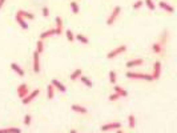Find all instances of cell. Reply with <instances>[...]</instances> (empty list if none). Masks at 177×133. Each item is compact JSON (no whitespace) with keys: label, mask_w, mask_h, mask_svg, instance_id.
Listing matches in <instances>:
<instances>
[{"label":"cell","mask_w":177,"mask_h":133,"mask_svg":"<svg viewBox=\"0 0 177 133\" xmlns=\"http://www.w3.org/2000/svg\"><path fill=\"white\" fill-rule=\"evenodd\" d=\"M127 76L128 79L131 80H145V81H153V77L152 75H147V73H140V72H127Z\"/></svg>","instance_id":"6da1fadb"},{"label":"cell","mask_w":177,"mask_h":133,"mask_svg":"<svg viewBox=\"0 0 177 133\" xmlns=\"http://www.w3.org/2000/svg\"><path fill=\"white\" fill-rule=\"evenodd\" d=\"M120 13H121V7H120V5H116V7L113 8L112 13L109 15V18L107 19V25H112L113 23L116 21V19L119 18Z\"/></svg>","instance_id":"7a4b0ae2"},{"label":"cell","mask_w":177,"mask_h":133,"mask_svg":"<svg viewBox=\"0 0 177 133\" xmlns=\"http://www.w3.org/2000/svg\"><path fill=\"white\" fill-rule=\"evenodd\" d=\"M121 128V124L119 121H113V123L109 124H105V125H101V131L103 132H109V131H117V129Z\"/></svg>","instance_id":"3957f363"},{"label":"cell","mask_w":177,"mask_h":133,"mask_svg":"<svg viewBox=\"0 0 177 133\" xmlns=\"http://www.w3.org/2000/svg\"><path fill=\"white\" fill-rule=\"evenodd\" d=\"M125 51H127V45H119L117 48L112 49L109 53H108V55H107V57L111 60V59H113V57H116V56L121 55V53H122V52H125Z\"/></svg>","instance_id":"277c9868"},{"label":"cell","mask_w":177,"mask_h":133,"mask_svg":"<svg viewBox=\"0 0 177 133\" xmlns=\"http://www.w3.org/2000/svg\"><path fill=\"white\" fill-rule=\"evenodd\" d=\"M39 95H40V90H39V89H35V90H32V92H31V93H28V95L25 96L24 98H23V104H24V105H27V104L32 103V101L35 100V98L38 97Z\"/></svg>","instance_id":"5b68a950"},{"label":"cell","mask_w":177,"mask_h":133,"mask_svg":"<svg viewBox=\"0 0 177 133\" xmlns=\"http://www.w3.org/2000/svg\"><path fill=\"white\" fill-rule=\"evenodd\" d=\"M160 76H161V61H156V63L153 64L152 77H153V80H159Z\"/></svg>","instance_id":"8992f818"},{"label":"cell","mask_w":177,"mask_h":133,"mask_svg":"<svg viewBox=\"0 0 177 133\" xmlns=\"http://www.w3.org/2000/svg\"><path fill=\"white\" fill-rule=\"evenodd\" d=\"M27 95H28V85L25 83L20 84V85L18 87V96L20 98H24Z\"/></svg>","instance_id":"52a82bcc"},{"label":"cell","mask_w":177,"mask_h":133,"mask_svg":"<svg viewBox=\"0 0 177 133\" xmlns=\"http://www.w3.org/2000/svg\"><path fill=\"white\" fill-rule=\"evenodd\" d=\"M33 72L39 73L40 72V59H39V53L33 52Z\"/></svg>","instance_id":"ba28073f"},{"label":"cell","mask_w":177,"mask_h":133,"mask_svg":"<svg viewBox=\"0 0 177 133\" xmlns=\"http://www.w3.org/2000/svg\"><path fill=\"white\" fill-rule=\"evenodd\" d=\"M152 51L155 53H160V55H164V52H165V47L164 45H161L159 43V41H156V43H153L152 45Z\"/></svg>","instance_id":"9c48e42d"},{"label":"cell","mask_w":177,"mask_h":133,"mask_svg":"<svg viewBox=\"0 0 177 133\" xmlns=\"http://www.w3.org/2000/svg\"><path fill=\"white\" fill-rule=\"evenodd\" d=\"M144 64V60L142 59H133V60H129L125 65H127V68H133V67H140Z\"/></svg>","instance_id":"30bf717a"},{"label":"cell","mask_w":177,"mask_h":133,"mask_svg":"<svg viewBox=\"0 0 177 133\" xmlns=\"http://www.w3.org/2000/svg\"><path fill=\"white\" fill-rule=\"evenodd\" d=\"M169 40V31H167V29H164L162 31V33L160 35V40H159V43L161 44V45H167V41Z\"/></svg>","instance_id":"8fae6325"},{"label":"cell","mask_w":177,"mask_h":133,"mask_svg":"<svg viewBox=\"0 0 177 133\" xmlns=\"http://www.w3.org/2000/svg\"><path fill=\"white\" fill-rule=\"evenodd\" d=\"M159 5H160V8H161V10L167 11L168 13H173V12H175V8H173L170 4H168L167 1H159Z\"/></svg>","instance_id":"7c38bea8"},{"label":"cell","mask_w":177,"mask_h":133,"mask_svg":"<svg viewBox=\"0 0 177 133\" xmlns=\"http://www.w3.org/2000/svg\"><path fill=\"white\" fill-rule=\"evenodd\" d=\"M51 84L53 85V88H58V89L60 90V92H63V93L67 92V88H65V85H64L63 83H60L59 80H56V79H53L52 83H51Z\"/></svg>","instance_id":"4fadbf2b"},{"label":"cell","mask_w":177,"mask_h":133,"mask_svg":"<svg viewBox=\"0 0 177 133\" xmlns=\"http://www.w3.org/2000/svg\"><path fill=\"white\" fill-rule=\"evenodd\" d=\"M71 109H72L73 112L81 113V115H85V113H88V109L85 108V107H81V105H79V104H73V105L71 107Z\"/></svg>","instance_id":"5bb4252c"},{"label":"cell","mask_w":177,"mask_h":133,"mask_svg":"<svg viewBox=\"0 0 177 133\" xmlns=\"http://www.w3.org/2000/svg\"><path fill=\"white\" fill-rule=\"evenodd\" d=\"M53 35H58V32H56L55 28H52V29H48V31H44V32L40 35V40H44V39L49 37V36H53Z\"/></svg>","instance_id":"9a60e30c"},{"label":"cell","mask_w":177,"mask_h":133,"mask_svg":"<svg viewBox=\"0 0 177 133\" xmlns=\"http://www.w3.org/2000/svg\"><path fill=\"white\" fill-rule=\"evenodd\" d=\"M16 13H18V15H20L21 18L28 19V20H33V19H35V15H33V13H31V12H27V11L20 10V11H18Z\"/></svg>","instance_id":"2e32d148"},{"label":"cell","mask_w":177,"mask_h":133,"mask_svg":"<svg viewBox=\"0 0 177 133\" xmlns=\"http://www.w3.org/2000/svg\"><path fill=\"white\" fill-rule=\"evenodd\" d=\"M15 19H16V21H18V24H19L20 27L23 28V29H27V28H28V24H27V21H25V19H24V18H21V16H20V15H18V13H16Z\"/></svg>","instance_id":"e0dca14e"},{"label":"cell","mask_w":177,"mask_h":133,"mask_svg":"<svg viewBox=\"0 0 177 133\" xmlns=\"http://www.w3.org/2000/svg\"><path fill=\"white\" fill-rule=\"evenodd\" d=\"M113 90L117 93L120 97H127V96H128V92L124 88H121L120 85H115V87H113Z\"/></svg>","instance_id":"ac0fdd59"},{"label":"cell","mask_w":177,"mask_h":133,"mask_svg":"<svg viewBox=\"0 0 177 133\" xmlns=\"http://www.w3.org/2000/svg\"><path fill=\"white\" fill-rule=\"evenodd\" d=\"M11 68H12V71H15V72L18 73V75L20 76V77H23V76L25 75L24 69H21V68H20V67H19L16 63H12V64H11Z\"/></svg>","instance_id":"d6986e66"},{"label":"cell","mask_w":177,"mask_h":133,"mask_svg":"<svg viewBox=\"0 0 177 133\" xmlns=\"http://www.w3.org/2000/svg\"><path fill=\"white\" fill-rule=\"evenodd\" d=\"M55 21H56V32H58V35H61V32H63V20L60 19V16H58V18L55 19Z\"/></svg>","instance_id":"ffe728a7"},{"label":"cell","mask_w":177,"mask_h":133,"mask_svg":"<svg viewBox=\"0 0 177 133\" xmlns=\"http://www.w3.org/2000/svg\"><path fill=\"white\" fill-rule=\"evenodd\" d=\"M53 96H55V88H53L52 84H48V87H47V98L48 100H52Z\"/></svg>","instance_id":"44dd1931"},{"label":"cell","mask_w":177,"mask_h":133,"mask_svg":"<svg viewBox=\"0 0 177 133\" xmlns=\"http://www.w3.org/2000/svg\"><path fill=\"white\" fill-rule=\"evenodd\" d=\"M81 75H83V71L80 69V68H77V69H75L72 73H71V77H69V79H71L72 81H75V80H77V79H79Z\"/></svg>","instance_id":"7402d4cb"},{"label":"cell","mask_w":177,"mask_h":133,"mask_svg":"<svg viewBox=\"0 0 177 133\" xmlns=\"http://www.w3.org/2000/svg\"><path fill=\"white\" fill-rule=\"evenodd\" d=\"M79 79H80V80H81V83L84 84L85 87H88V88H92V87H93V83L89 80V79L87 77V76H83V75H81Z\"/></svg>","instance_id":"603a6c76"},{"label":"cell","mask_w":177,"mask_h":133,"mask_svg":"<svg viewBox=\"0 0 177 133\" xmlns=\"http://www.w3.org/2000/svg\"><path fill=\"white\" fill-rule=\"evenodd\" d=\"M0 133H21V129H19V128H3V129H0Z\"/></svg>","instance_id":"cb8c5ba5"},{"label":"cell","mask_w":177,"mask_h":133,"mask_svg":"<svg viewBox=\"0 0 177 133\" xmlns=\"http://www.w3.org/2000/svg\"><path fill=\"white\" fill-rule=\"evenodd\" d=\"M128 125H129L131 129H133L136 126V117H135V115H129V116H128Z\"/></svg>","instance_id":"d4e9b609"},{"label":"cell","mask_w":177,"mask_h":133,"mask_svg":"<svg viewBox=\"0 0 177 133\" xmlns=\"http://www.w3.org/2000/svg\"><path fill=\"white\" fill-rule=\"evenodd\" d=\"M75 37L77 39V40L80 41V43H83V44H89V40H88V37H87V36H84V35H81V33L76 35Z\"/></svg>","instance_id":"484cf974"},{"label":"cell","mask_w":177,"mask_h":133,"mask_svg":"<svg viewBox=\"0 0 177 133\" xmlns=\"http://www.w3.org/2000/svg\"><path fill=\"white\" fill-rule=\"evenodd\" d=\"M144 3H145V5H147V7L149 8L150 11H155L156 10V4L153 3V0H145Z\"/></svg>","instance_id":"4316f807"},{"label":"cell","mask_w":177,"mask_h":133,"mask_svg":"<svg viewBox=\"0 0 177 133\" xmlns=\"http://www.w3.org/2000/svg\"><path fill=\"white\" fill-rule=\"evenodd\" d=\"M71 10H72V13H75V15H77L79 13V5L76 1H71Z\"/></svg>","instance_id":"83f0119b"},{"label":"cell","mask_w":177,"mask_h":133,"mask_svg":"<svg viewBox=\"0 0 177 133\" xmlns=\"http://www.w3.org/2000/svg\"><path fill=\"white\" fill-rule=\"evenodd\" d=\"M43 51H44V44H43V40H39L38 44H36V52L40 55Z\"/></svg>","instance_id":"f1b7e54d"},{"label":"cell","mask_w":177,"mask_h":133,"mask_svg":"<svg viewBox=\"0 0 177 133\" xmlns=\"http://www.w3.org/2000/svg\"><path fill=\"white\" fill-rule=\"evenodd\" d=\"M109 81L113 84V85H116V72L115 71H111L109 72Z\"/></svg>","instance_id":"f546056e"},{"label":"cell","mask_w":177,"mask_h":133,"mask_svg":"<svg viewBox=\"0 0 177 133\" xmlns=\"http://www.w3.org/2000/svg\"><path fill=\"white\" fill-rule=\"evenodd\" d=\"M65 35H67V39H68L69 41H73V40H75V35H73V32H72L71 29H68L67 32H65Z\"/></svg>","instance_id":"4dcf8cb0"},{"label":"cell","mask_w":177,"mask_h":133,"mask_svg":"<svg viewBox=\"0 0 177 133\" xmlns=\"http://www.w3.org/2000/svg\"><path fill=\"white\" fill-rule=\"evenodd\" d=\"M142 5H144V1H142V0H137V1L133 4V10H140Z\"/></svg>","instance_id":"1f68e13d"},{"label":"cell","mask_w":177,"mask_h":133,"mask_svg":"<svg viewBox=\"0 0 177 133\" xmlns=\"http://www.w3.org/2000/svg\"><path fill=\"white\" fill-rule=\"evenodd\" d=\"M31 121H32V116H31V115H25L24 116V125H29Z\"/></svg>","instance_id":"d6a6232c"},{"label":"cell","mask_w":177,"mask_h":133,"mask_svg":"<svg viewBox=\"0 0 177 133\" xmlns=\"http://www.w3.org/2000/svg\"><path fill=\"white\" fill-rule=\"evenodd\" d=\"M119 98H120V96L117 95V93H112V95H109V97H108V100H109V101H116V100H119Z\"/></svg>","instance_id":"836d02e7"},{"label":"cell","mask_w":177,"mask_h":133,"mask_svg":"<svg viewBox=\"0 0 177 133\" xmlns=\"http://www.w3.org/2000/svg\"><path fill=\"white\" fill-rule=\"evenodd\" d=\"M41 12H43V16H45V18H48V16H49V10H48V7H43L41 8Z\"/></svg>","instance_id":"e575fe53"},{"label":"cell","mask_w":177,"mask_h":133,"mask_svg":"<svg viewBox=\"0 0 177 133\" xmlns=\"http://www.w3.org/2000/svg\"><path fill=\"white\" fill-rule=\"evenodd\" d=\"M4 3H5V0H0V10H1V7L4 5Z\"/></svg>","instance_id":"d590c367"},{"label":"cell","mask_w":177,"mask_h":133,"mask_svg":"<svg viewBox=\"0 0 177 133\" xmlns=\"http://www.w3.org/2000/svg\"><path fill=\"white\" fill-rule=\"evenodd\" d=\"M69 133H77V131H75V129H71Z\"/></svg>","instance_id":"8d00e7d4"},{"label":"cell","mask_w":177,"mask_h":133,"mask_svg":"<svg viewBox=\"0 0 177 133\" xmlns=\"http://www.w3.org/2000/svg\"><path fill=\"white\" fill-rule=\"evenodd\" d=\"M117 133H124V132H122L121 129H117Z\"/></svg>","instance_id":"74e56055"}]
</instances>
